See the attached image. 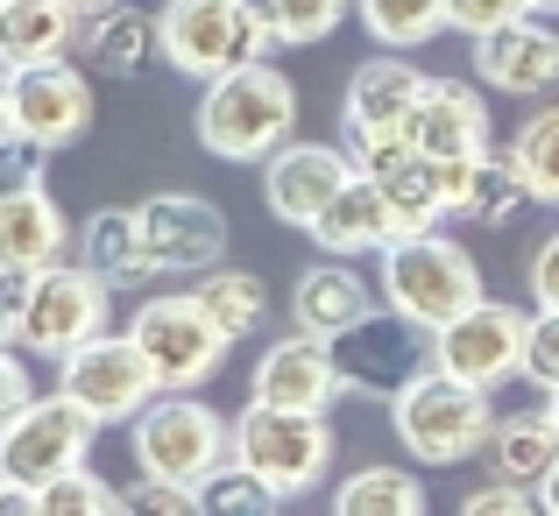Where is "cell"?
Instances as JSON below:
<instances>
[{
	"label": "cell",
	"instance_id": "obj_31",
	"mask_svg": "<svg viewBox=\"0 0 559 516\" xmlns=\"http://www.w3.org/2000/svg\"><path fill=\"white\" fill-rule=\"evenodd\" d=\"M199 495H205V509H219V516H276L290 503L284 489H276L270 475H255V467L234 453V460H219L213 475L199 481Z\"/></svg>",
	"mask_w": 559,
	"mask_h": 516
},
{
	"label": "cell",
	"instance_id": "obj_9",
	"mask_svg": "<svg viewBox=\"0 0 559 516\" xmlns=\"http://www.w3.org/2000/svg\"><path fill=\"white\" fill-rule=\"evenodd\" d=\"M234 453L298 503V495H312L333 475V424H326V410H290V404L248 396V410L234 418Z\"/></svg>",
	"mask_w": 559,
	"mask_h": 516
},
{
	"label": "cell",
	"instance_id": "obj_38",
	"mask_svg": "<svg viewBox=\"0 0 559 516\" xmlns=\"http://www.w3.org/2000/svg\"><path fill=\"white\" fill-rule=\"evenodd\" d=\"M347 149H355V164L369 170V177H390L396 164L418 156V142H411V128H376V135H355Z\"/></svg>",
	"mask_w": 559,
	"mask_h": 516
},
{
	"label": "cell",
	"instance_id": "obj_23",
	"mask_svg": "<svg viewBox=\"0 0 559 516\" xmlns=\"http://www.w3.org/2000/svg\"><path fill=\"white\" fill-rule=\"evenodd\" d=\"M312 241L326 248V255H347V262H361V255H382V248L396 241V213H390V191H382L376 177L361 170L355 184H347L341 199H333L326 213L312 219Z\"/></svg>",
	"mask_w": 559,
	"mask_h": 516
},
{
	"label": "cell",
	"instance_id": "obj_11",
	"mask_svg": "<svg viewBox=\"0 0 559 516\" xmlns=\"http://www.w3.org/2000/svg\"><path fill=\"white\" fill-rule=\"evenodd\" d=\"M57 389H71L99 424H135L164 396V382H156L135 333H93L85 347H71L57 361Z\"/></svg>",
	"mask_w": 559,
	"mask_h": 516
},
{
	"label": "cell",
	"instance_id": "obj_44",
	"mask_svg": "<svg viewBox=\"0 0 559 516\" xmlns=\"http://www.w3.org/2000/svg\"><path fill=\"white\" fill-rule=\"evenodd\" d=\"M546 410H552V424H559V389H546Z\"/></svg>",
	"mask_w": 559,
	"mask_h": 516
},
{
	"label": "cell",
	"instance_id": "obj_2",
	"mask_svg": "<svg viewBox=\"0 0 559 516\" xmlns=\"http://www.w3.org/2000/svg\"><path fill=\"white\" fill-rule=\"evenodd\" d=\"M191 128H199V149L219 156V164H270L290 142V128H298V85L270 57L234 64V71L199 85Z\"/></svg>",
	"mask_w": 559,
	"mask_h": 516
},
{
	"label": "cell",
	"instance_id": "obj_8",
	"mask_svg": "<svg viewBox=\"0 0 559 516\" xmlns=\"http://www.w3.org/2000/svg\"><path fill=\"white\" fill-rule=\"evenodd\" d=\"M128 446H135V467H142V475L191 481V489H199L219 460H234V424L219 418L205 396L164 389L135 424H128Z\"/></svg>",
	"mask_w": 559,
	"mask_h": 516
},
{
	"label": "cell",
	"instance_id": "obj_21",
	"mask_svg": "<svg viewBox=\"0 0 559 516\" xmlns=\"http://www.w3.org/2000/svg\"><path fill=\"white\" fill-rule=\"evenodd\" d=\"M411 142L425 156H481L489 149V107L467 79H425L411 107Z\"/></svg>",
	"mask_w": 559,
	"mask_h": 516
},
{
	"label": "cell",
	"instance_id": "obj_36",
	"mask_svg": "<svg viewBox=\"0 0 559 516\" xmlns=\"http://www.w3.org/2000/svg\"><path fill=\"white\" fill-rule=\"evenodd\" d=\"M524 382L559 389V304H538V312H532V340H524Z\"/></svg>",
	"mask_w": 559,
	"mask_h": 516
},
{
	"label": "cell",
	"instance_id": "obj_4",
	"mask_svg": "<svg viewBox=\"0 0 559 516\" xmlns=\"http://www.w3.org/2000/svg\"><path fill=\"white\" fill-rule=\"evenodd\" d=\"M376 262H382V269H376L382 304H390V312H404L411 326H425V333L453 326L467 304L489 298V290H481L475 255H467L453 233H439V227H425V233H396V241L382 248Z\"/></svg>",
	"mask_w": 559,
	"mask_h": 516
},
{
	"label": "cell",
	"instance_id": "obj_6",
	"mask_svg": "<svg viewBox=\"0 0 559 516\" xmlns=\"http://www.w3.org/2000/svg\"><path fill=\"white\" fill-rule=\"evenodd\" d=\"M0 128L8 142L36 156H57L93 128V79L71 57H43V64H8L0 79Z\"/></svg>",
	"mask_w": 559,
	"mask_h": 516
},
{
	"label": "cell",
	"instance_id": "obj_41",
	"mask_svg": "<svg viewBox=\"0 0 559 516\" xmlns=\"http://www.w3.org/2000/svg\"><path fill=\"white\" fill-rule=\"evenodd\" d=\"M532 298L538 304H559V227L532 248Z\"/></svg>",
	"mask_w": 559,
	"mask_h": 516
},
{
	"label": "cell",
	"instance_id": "obj_37",
	"mask_svg": "<svg viewBox=\"0 0 559 516\" xmlns=\"http://www.w3.org/2000/svg\"><path fill=\"white\" fill-rule=\"evenodd\" d=\"M461 509L467 516H532V509H546L538 503V489H524V481H481V489H467L461 495Z\"/></svg>",
	"mask_w": 559,
	"mask_h": 516
},
{
	"label": "cell",
	"instance_id": "obj_1",
	"mask_svg": "<svg viewBox=\"0 0 559 516\" xmlns=\"http://www.w3.org/2000/svg\"><path fill=\"white\" fill-rule=\"evenodd\" d=\"M107 304H114V284L93 262H50V269L0 276V326L36 361H64L71 347L107 333Z\"/></svg>",
	"mask_w": 559,
	"mask_h": 516
},
{
	"label": "cell",
	"instance_id": "obj_33",
	"mask_svg": "<svg viewBox=\"0 0 559 516\" xmlns=\"http://www.w3.org/2000/svg\"><path fill=\"white\" fill-rule=\"evenodd\" d=\"M510 156H518L524 177H532V199L559 213V107H538L532 121L510 135Z\"/></svg>",
	"mask_w": 559,
	"mask_h": 516
},
{
	"label": "cell",
	"instance_id": "obj_18",
	"mask_svg": "<svg viewBox=\"0 0 559 516\" xmlns=\"http://www.w3.org/2000/svg\"><path fill=\"white\" fill-rule=\"evenodd\" d=\"M71 219L64 205H57V191L43 184V170L14 177L8 191H0V262L8 269H50V262L71 255Z\"/></svg>",
	"mask_w": 559,
	"mask_h": 516
},
{
	"label": "cell",
	"instance_id": "obj_28",
	"mask_svg": "<svg viewBox=\"0 0 559 516\" xmlns=\"http://www.w3.org/2000/svg\"><path fill=\"white\" fill-rule=\"evenodd\" d=\"M425 509V481L411 467H355L333 489V516H418Z\"/></svg>",
	"mask_w": 559,
	"mask_h": 516
},
{
	"label": "cell",
	"instance_id": "obj_42",
	"mask_svg": "<svg viewBox=\"0 0 559 516\" xmlns=\"http://www.w3.org/2000/svg\"><path fill=\"white\" fill-rule=\"evenodd\" d=\"M538 503H546V509L559 516V467H552V475H546V481H538Z\"/></svg>",
	"mask_w": 559,
	"mask_h": 516
},
{
	"label": "cell",
	"instance_id": "obj_29",
	"mask_svg": "<svg viewBox=\"0 0 559 516\" xmlns=\"http://www.w3.org/2000/svg\"><path fill=\"white\" fill-rule=\"evenodd\" d=\"M355 14L382 50H418L453 28V0H355Z\"/></svg>",
	"mask_w": 559,
	"mask_h": 516
},
{
	"label": "cell",
	"instance_id": "obj_35",
	"mask_svg": "<svg viewBox=\"0 0 559 516\" xmlns=\"http://www.w3.org/2000/svg\"><path fill=\"white\" fill-rule=\"evenodd\" d=\"M205 495L191 481H164V475H142L135 489H121V516H199Z\"/></svg>",
	"mask_w": 559,
	"mask_h": 516
},
{
	"label": "cell",
	"instance_id": "obj_40",
	"mask_svg": "<svg viewBox=\"0 0 559 516\" xmlns=\"http://www.w3.org/2000/svg\"><path fill=\"white\" fill-rule=\"evenodd\" d=\"M28 361H36V353L8 340V353H0V418L22 410V404H36V389H28Z\"/></svg>",
	"mask_w": 559,
	"mask_h": 516
},
{
	"label": "cell",
	"instance_id": "obj_45",
	"mask_svg": "<svg viewBox=\"0 0 559 516\" xmlns=\"http://www.w3.org/2000/svg\"><path fill=\"white\" fill-rule=\"evenodd\" d=\"M532 8H538V14H559V0H532Z\"/></svg>",
	"mask_w": 559,
	"mask_h": 516
},
{
	"label": "cell",
	"instance_id": "obj_3",
	"mask_svg": "<svg viewBox=\"0 0 559 516\" xmlns=\"http://www.w3.org/2000/svg\"><path fill=\"white\" fill-rule=\"evenodd\" d=\"M390 432L418 467H461V460H481V446L496 432V410H489V389H475V382L447 375L439 361H425L390 396Z\"/></svg>",
	"mask_w": 559,
	"mask_h": 516
},
{
	"label": "cell",
	"instance_id": "obj_24",
	"mask_svg": "<svg viewBox=\"0 0 559 516\" xmlns=\"http://www.w3.org/2000/svg\"><path fill=\"white\" fill-rule=\"evenodd\" d=\"M481 467H489L496 481H524V489H538V481L559 467L552 410H510V418H496L489 446H481Z\"/></svg>",
	"mask_w": 559,
	"mask_h": 516
},
{
	"label": "cell",
	"instance_id": "obj_17",
	"mask_svg": "<svg viewBox=\"0 0 559 516\" xmlns=\"http://www.w3.org/2000/svg\"><path fill=\"white\" fill-rule=\"evenodd\" d=\"M475 79L489 85V93H510V99L559 93V28L546 14H524V22H510V28L475 36Z\"/></svg>",
	"mask_w": 559,
	"mask_h": 516
},
{
	"label": "cell",
	"instance_id": "obj_30",
	"mask_svg": "<svg viewBox=\"0 0 559 516\" xmlns=\"http://www.w3.org/2000/svg\"><path fill=\"white\" fill-rule=\"evenodd\" d=\"M191 290H199V304L234 333V340H241V333H262V319H270V284H262V276H248V269H227V262H219V269H205Z\"/></svg>",
	"mask_w": 559,
	"mask_h": 516
},
{
	"label": "cell",
	"instance_id": "obj_14",
	"mask_svg": "<svg viewBox=\"0 0 559 516\" xmlns=\"http://www.w3.org/2000/svg\"><path fill=\"white\" fill-rule=\"evenodd\" d=\"M333 361H341V375H347V396H396L432 361V333L411 326L390 304H376L361 326H347L341 340H333Z\"/></svg>",
	"mask_w": 559,
	"mask_h": 516
},
{
	"label": "cell",
	"instance_id": "obj_16",
	"mask_svg": "<svg viewBox=\"0 0 559 516\" xmlns=\"http://www.w3.org/2000/svg\"><path fill=\"white\" fill-rule=\"evenodd\" d=\"M248 396H262V404H290V410H333L347 396V375L341 361H333V340H319V333H284V340L262 347L255 375H248Z\"/></svg>",
	"mask_w": 559,
	"mask_h": 516
},
{
	"label": "cell",
	"instance_id": "obj_12",
	"mask_svg": "<svg viewBox=\"0 0 559 516\" xmlns=\"http://www.w3.org/2000/svg\"><path fill=\"white\" fill-rule=\"evenodd\" d=\"M524 340H532V312H518V304H467L453 326L432 333V361L447 368V375L475 382V389H503L510 375H524Z\"/></svg>",
	"mask_w": 559,
	"mask_h": 516
},
{
	"label": "cell",
	"instance_id": "obj_27",
	"mask_svg": "<svg viewBox=\"0 0 559 516\" xmlns=\"http://www.w3.org/2000/svg\"><path fill=\"white\" fill-rule=\"evenodd\" d=\"M532 199V177L510 149H481L475 164H467V191H461V219H475V227H510V219L524 213Z\"/></svg>",
	"mask_w": 559,
	"mask_h": 516
},
{
	"label": "cell",
	"instance_id": "obj_19",
	"mask_svg": "<svg viewBox=\"0 0 559 516\" xmlns=\"http://www.w3.org/2000/svg\"><path fill=\"white\" fill-rule=\"evenodd\" d=\"M376 304H382V290H369V276H355L347 255H326V262H312V269L298 276V290H290V326L319 333V340H341V333L361 326Z\"/></svg>",
	"mask_w": 559,
	"mask_h": 516
},
{
	"label": "cell",
	"instance_id": "obj_7",
	"mask_svg": "<svg viewBox=\"0 0 559 516\" xmlns=\"http://www.w3.org/2000/svg\"><path fill=\"white\" fill-rule=\"evenodd\" d=\"M156 28H164V64L199 85L234 64H255L262 50H276L255 0H164Z\"/></svg>",
	"mask_w": 559,
	"mask_h": 516
},
{
	"label": "cell",
	"instance_id": "obj_22",
	"mask_svg": "<svg viewBox=\"0 0 559 516\" xmlns=\"http://www.w3.org/2000/svg\"><path fill=\"white\" fill-rule=\"evenodd\" d=\"M79 57L99 79H142L150 57H164V28H156V14L114 0V8H99V14L79 22Z\"/></svg>",
	"mask_w": 559,
	"mask_h": 516
},
{
	"label": "cell",
	"instance_id": "obj_5",
	"mask_svg": "<svg viewBox=\"0 0 559 516\" xmlns=\"http://www.w3.org/2000/svg\"><path fill=\"white\" fill-rule=\"evenodd\" d=\"M99 432H107V424H99L71 389H50V396H36V404L8 410V418H0V489L36 495L43 481L85 467V453H93Z\"/></svg>",
	"mask_w": 559,
	"mask_h": 516
},
{
	"label": "cell",
	"instance_id": "obj_20",
	"mask_svg": "<svg viewBox=\"0 0 559 516\" xmlns=\"http://www.w3.org/2000/svg\"><path fill=\"white\" fill-rule=\"evenodd\" d=\"M425 93V71L411 64L404 50H382L369 64L347 71V99H341V121L347 135H376V128H411V107Z\"/></svg>",
	"mask_w": 559,
	"mask_h": 516
},
{
	"label": "cell",
	"instance_id": "obj_43",
	"mask_svg": "<svg viewBox=\"0 0 559 516\" xmlns=\"http://www.w3.org/2000/svg\"><path fill=\"white\" fill-rule=\"evenodd\" d=\"M71 8H79V22H85V14H99V8H114V0H71Z\"/></svg>",
	"mask_w": 559,
	"mask_h": 516
},
{
	"label": "cell",
	"instance_id": "obj_26",
	"mask_svg": "<svg viewBox=\"0 0 559 516\" xmlns=\"http://www.w3.org/2000/svg\"><path fill=\"white\" fill-rule=\"evenodd\" d=\"M79 50V8L71 0H0V57L43 64V57Z\"/></svg>",
	"mask_w": 559,
	"mask_h": 516
},
{
	"label": "cell",
	"instance_id": "obj_15",
	"mask_svg": "<svg viewBox=\"0 0 559 516\" xmlns=\"http://www.w3.org/2000/svg\"><path fill=\"white\" fill-rule=\"evenodd\" d=\"M355 177H361L355 149H333V142H284V149L262 164V199H270V213L284 219V227L312 233V219L326 213Z\"/></svg>",
	"mask_w": 559,
	"mask_h": 516
},
{
	"label": "cell",
	"instance_id": "obj_13",
	"mask_svg": "<svg viewBox=\"0 0 559 516\" xmlns=\"http://www.w3.org/2000/svg\"><path fill=\"white\" fill-rule=\"evenodd\" d=\"M156 276H205L227 262V213L199 191H156L135 205Z\"/></svg>",
	"mask_w": 559,
	"mask_h": 516
},
{
	"label": "cell",
	"instance_id": "obj_39",
	"mask_svg": "<svg viewBox=\"0 0 559 516\" xmlns=\"http://www.w3.org/2000/svg\"><path fill=\"white\" fill-rule=\"evenodd\" d=\"M524 14H538L532 0H453V28H461L467 43H475V36H489V28L524 22Z\"/></svg>",
	"mask_w": 559,
	"mask_h": 516
},
{
	"label": "cell",
	"instance_id": "obj_34",
	"mask_svg": "<svg viewBox=\"0 0 559 516\" xmlns=\"http://www.w3.org/2000/svg\"><path fill=\"white\" fill-rule=\"evenodd\" d=\"M28 516H121V489H107L93 467H71L28 495Z\"/></svg>",
	"mask_w": 559,
	"mask_h": 516
},
{
	"label": "cell",
	"instance_id": "obj_10",
	"mask_svg": "<svg viewBox=\"0 0 559 516\" xmlns=\"http://www.w3.org/2000/svg\"><path fill=\"white\" fill-rule=\"evenodd\" d=\"M128 333L142 340L164 389H199V382H213L219 361H227V347H234V333L199 304V290H164V298H150L128 319Z\"/></svg>",
	"mask_w": 559,
	"mask_h": 516
},
{
	"label": "cell",
	"instance_id": "obj_25",
	"mask_svg": "<svg viewBox=\"0 0 559 516\" xmlns=\"http://www.w3.org/2000/svg\"><path fill=\"white\" fill-rule=\"evenodd\" d=\"M79 262H93L114 290L150 284V241H142V213L135 205H99L93 219L79 227Z\"/></svg>",
	"mask_w": 559,
	"mask_h": 516
},
{
	"label": "cell",
	"instance_id": "obj_32",
	"mask_svg": "<svg viewBox=\"0 0 559 516\" xmlns=\"http://www.w3.org/2000/svg\"><path fill=\"white\" fill-rule=\"evenodd\" d=\"M255 8H262V22H270V36L284 43V50H305V43L341 36L355 0H255Z\"/></svg>",
	"mask_w": 559,
	"mask_h": 516
}]
</instances>
